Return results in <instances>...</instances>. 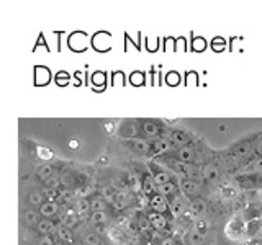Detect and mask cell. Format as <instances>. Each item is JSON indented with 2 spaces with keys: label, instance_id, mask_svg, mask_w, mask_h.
<instances>
[{
  "label": "cell",
  "instance_id": "cell-1",
  "mask_svg": "<svg viewBox=\"0 0 262 245\" xmlns=\"http://www.w3.org/2000/svg\"><path fill=\"white\" fill-rule=\"evenodd\" d=\"M149 167H151V170H152V182H154L156 186H162V185H166V183L170 182L172 175H170V172H169V170L159 167L156 162H151V163H149Z\"/></svg>",
  "mask_w": 262,
  "mask_h": 245
},
{
  "label": "cell",
  "instance_id": "cell-2",
  "mask_svg": "<svg viewBox=\"0 0 262 245\" xmlns=\"http://www.w3.org/2000/svg\"><path fill=\"white\" fill-rule=\"evenodd\" d=\"M123 144H125L126 147H129V149L133 151V152L143 154V155L149 154L152 151L151 149V144L143 141V139H131V141H129V139H123Z\"/></svg>",
  "mask_w": 262,
  "mask_h": 245
},
{
  "label": "cell",
  "instance_id": "cell-3",
  "mask_svg": "<svg viewBox=\"0 0 262 245\" xmlns=\"http://www.w3.org/2000/svg\"><path fill=\"white\" fill-rule=\"evenodd\" d=\"M149 206L152 211L156 212H159V214H164L167 209H170V203H167V198L166 196H162V194H154L151 196V200H149Z\"/></svg>",
  "mask_w": 262,
  "mask_h": 245
},
{
  "label": "cell",
  "instance_id": "cell-4",
  "mask_svg": "<svg viewBox=\"0 0 262 245\" xmlns=\"http://www.w3.org/2000/svg\"><path fill=\"white\" fill-rule=\"evenodd\" d=\"M180 190H182L185 194L188 196H195V194H199L200 190H202V186L199 182H195V180H190V178H185V180H180Z\"/></svg>",
  "mask_w": 262,
  "mask_h": 245
},
{
  "label": "cell",
  "instance_id": "cell-5",
  "mask_svg": "<svg viewBox=\"0 0 262 245\" xmlns=\"http://www.w3.org/2000/svg\"><path fill=\"white\" fill-rule=\"evenodd\" d=\"M169 165H172V168H174L179 175H182V177H187V178H190L193 180V167L190 165V163H184V162H177L174 160L172 163H169Z\"/></svg>",
  "mask_w": 262,
  "mask_h": 245
},
{
  "label": "cell",
  "instance_id": "cell-6",
  "mask_svg": "<svg viewBox=\"0 0 262 245\" xmlns=\"http://www.w3.org/2000/svg\"><path fill=\"white\" fill-rule=\"evenodd\" d=\"M174 159L177 162H184V163H190L195 159V154L192 149L188 147H179V149L174 151Z\"/></svg>",
  "mask_w": 262,
  "mask_h": 245
},
{
  "label": "cell",
  "instance_id": "cell-7",
  "mask_svg": "<svg viewBox=\"0 0 262 245\" xmlns=\"http://www.w3.org/2000/svg\"><path fill=\"white\" fill-rule=\"evenodd\" d=\"M39 214L45 219H51L53 216L57 214V203L56 201H45L39 206Z\"/></svg>",
  "mask_w": 262,
  "mask_h": 245
},
{
  "label": "cell",
  "instance_id": "cell-8",
  "mask_svg": "<svg viewBox=\"0 0 262 245\" xmlns=\"http://www.w3.org/2000/svg\"><path fill=\"white\" fill-rule=\"evenodd\" d=\"M54 229H56V226H54V223L51 219H41L38 223V226H36V232L41 237H45V235H51Z\"/></svg>",
  "mask_w": 262,
  "mask_h": 245
},
{
  "label": "cell",
  "instance_id": "cell-9",
  "mask_svg": "<svg viewBox=\"0 0 262 245\" xmlns=\"http://www.w3.org/2000/svg\"><path fill=\"white\" fill-rule=\"evenodd\" d=\"M141 129H143V133L147 137H158V136H161V128H159L158 122H154V121H143Z\"/></svg>",
  "mask_w": 262,
  "mask_h": 245
},
{
  "label": "cell",
  "instance_id": "cell-10",
  "mask_svg": "<svg viewBox=\"0 0 262 245\" xmlns=\"http://www.w3.org/2000/svg\"><path fill=\"white\" fill-rule=\"evenodd\" d=\"M202 177L207 180V182H216L220 178V170L215 165H211V163H207V165L202 168Z\"/></svg>",
  "mask_w": 262,
  "mask_h": 245
},
{
  "label": "cell",
  "instance_id": "cell-11",
  "mask_svg": "<svg viewBox=\"0 0 262 245\" xmlns=\"http://www.w3.org/2000/svg\"><path fill=\"white\" fill-rule=\"evenodd\" d=\"M188 211H192L193 214H205L207 212V203L200 198H192L190 203H188Z\"/></svg>",
  "mask_w": 262,
  "mask_h": 245
},
{
  "label": "cell",
  "instance_id": "cell-12",
  "mask_svg": "<svg viewBox=\"0 0 262 245\" xmlns=\"http://www.w3.org/2000/svg\"><path fill=\"white\" fill-rule=\"evenodd\" d=\"M56 235H57V239H59L61 242H66L68 245H74V235H72V232H71V229L61 226V227L56 231Z\"/></svg>",
  "mask_w": 262,
  "mask_h": 245
},
{
  "label": "cell",
  "instance_id": "cell-13",
  "mask_svg": "<svg viewBox=\"0 0 262 245\" xmlns=\"http://www.w3.org/2000/svg\"><path fill=\"white\" fill-rule=\"evenodd\" d=\"M185 201L184 200H180V198H177V200H174L170 203V214L174 216V217H180L185 212Z\"/></svg>",
  "mask_w": 262,
  "mask_h": 245
},
{
  "label": "cell",
  "instance_id": "cell-14",
  "mask_svg": "<svg viewBox=\"0 0 262 245\" xmlns=\"http://www.w3.org/2000/svg\"><path fill=\"white\" fill-rule=\"evenodd\" d=\"M74 211H76L77 216H84L90 211V201L89 200H76L74 203Z\"/></svg>",
  "mask_w": 262,
  "mask_h": 245
},
{
  "label": "cell",
  "instance_id": "cell-15",
  "mask_svg": "<svg viewBox=\"0 0 262 245\" xmlns=\"http://www.w3.org/2000/svg\"><path fill=\"white\" fill-rule=\"evenodd\" d=\"M110 183H112V188H115L117 191H128V188H129V183L123 177H113L110 180Z\"/></svg>",
  "mask_w": 262,
  "mask_h": 245
},
{
  "label": "cell",
  "instance_id": "cell-16",
  "mask_svg": "<svg viewBox=\"0 0 262 245\" xmlns=\"http://www.w3.org/2000/svg\"><path fill=\"white\" fill-rule=\"evenodd\" d=\"M39 211H27L23 214V220H25V224L27 226H38V223H39Z\"/></svg>",
  "mask_w": 262,
  "mask_h": 245
},
{
  "label": "cell",
  "instance_id": "cell-17",
  "mask_svg": "<svg viewBox=\"0 0 262 245\" xmlns=\"http://www.w3.org/2000/svg\"><path fill=\"white\" fill-rule=\"evenodd\" d=\"M90 220L97 226H102L105 223H108V214L106 211H95V212H90Z\"/></svg>",
  "mask_w": 262,
  "mask_h": 245
},
{
  "label": "cell",
  "instance_id": "cell-18",
  "mask_svg": "<svg viewBox=\"0 0 262 245\" xmlns=\"http://www.w3.org/2000/svg\"><path fill=\"white\" fill-rule=\"evenodd\" d=\"M158 193L162 194V196H166V198H169V196H174L177 193V185L169 182V183L162 185V186H158Z\"/></svg>",
  "mask_w": 262,
  "mask_h": 245
},
{
  "label": "cell",
  "instance_id": "cell-19",
  "mask_svg": "<svg viewBox=\"0 0 262 245\" xmlns=\"http://www.w3.org/2000/svg\"><path fill=\"white\" fill-rule=\"evenodd\" d=\"M233 152H234V155H237V157H246V155H249V152H251V142L244 141L241 144H237L233 149Z\"/></svg>",
  "mask_w": 262,
  "mask_h": 245
},
{
  "label": "cell",
  "instance_id": "cell-20",
  "mask_svg": "<svg viewBox=\"0 0 262 245\" xmlns=\"http://www.w3.org/2000/svg\"><path fill=\"white\" fill-rule=\"evenodd\" d=\"M141 188H143V193H144L146 196H154V191H158V188H156V185H154V182H152V178H144Z\"/></svg>",
  "mask_w": 262,
  "mask_h": 245
},
{
  "label": "cell",
  "instance_id": "cell-21",
  "mask_svg": "<svg viewBox=\"0 0 262 245\" xmlns=\"http://www.w3.org/2000/svg\"><path fill=\"white\" fill-rule=\"evenodd\" d=\"M170 139H172V142H176V144H187L190 141V137H188L184 131H172Z\"/></svg>",
  "mask_w": 262,
  "mask_h": 245
},
{
  "label": "cell",
  "instance_id": "cell-22",
  "mask_svg": "<svg viewBox=\"0 0 262 245\" xmlns=\"http://www.w3.org/2000/svg\"><path fill=\"white\" fill-rule=\"evenodd\" d=\"M45 188L46 190H57L62 183H61V177H57V175H53V177H49L48 180H45L43 182Z\"/></svg>",
  "mask_w": 262,
  "mask_h": 245
},
{
  "label": "cell",
  "instance_id": "cell-23",
  "mask_svg": "<svg viewBox=\"0 0 262 245\" xmlns=\"http://www.w3.org/2000/svg\"><path fill=\"white\" fill-rule=\"evenodd\" d=\"M28 203L31 206H41V204L45 203V194L39 191H31L28 194Z\"/></svg>",
  "mask_w": 262,
  "mask_h": 245
},
{
  "label": "cell",
  "instance_id": "cell-24",
  "mask_svg": "<svg viewBox=\"0 0 262 245\" xmlns=\"http://www.w3.org/2000/svg\"><path fill=\"white\" fill-rule=\"evenodd\" d=\"M92 191H94L92 186H77L74 190V196H76V200H87V196Z\"/></svg>",
  "mask_w": 262,
  "mask_h": 245
},
{
  "label": "cell",
  "instance_id": "cell-25",
  "mask_svg": "<svg viewBox=\"0 0 262 245\" xmlns=\"http://www.w3.org/2000/svg\"><path fill=\"white\" fill-rule=\"evenodd\" d=\"M82 243H85V245H102V240H100V237H98V234L87 232L84 237H82Z\"/></svg>",
  "mask_w": 262,
  "mask_h": 245
},
{
  "label": "cell",
  "instance_id": "cell-26",
  "mask_svg": "<svg viewBox=\"0 0 262 245\" xmlns=\"http://www.w3.org/2000/svg\"><path fill=\"white\" fill-rule=\"evenodd\" d=\"M53 172H54L53 165H49V163H45V165H41L39 170H38V178L45 182V180H48L49 177H53Z\"/></svg>",
  "mask_w": 262,
  "mask_h": 245
},
{
  "label": "cell",
  "instance_id": "cell-27",
  "mask_svg": "<svg viewBox=\"0 0 262 245\" xmlns=\"http://www.w3.org/2000/svg\"><path fill=\"white\" fill-rule=\"evenodd\" d=\"M117 190L115 188H112V186H103L102 188V196H103V200L106 201V203H115V200H117V193H115Z\"/></svg>",
  "mask_w": 262,
  "mask_h": 245
},
{
  "label": "cell",
  "instance_id": "cell-28",
  "mask_svg": "<svg viewBox=\"0 0 262 245\" xmlns=\"http://www.w3.org/2000/svg\"><path fill=\"white\" fill-rule=\"evenodd\" d=\"M106 208H108V203H106L105 200L102 198H95L90 201V211L95 212V211H106Z\"/></svg>",
  "mask_w": 262,
  "mask_h": 245
},
{
  "label": "cell",
  "instance_id": "cell-29",
  "mask_svg": "<svg viewBox=\"0 0 262 245\" xmlns=\"http://www.w3.org/2000/svg\"><path fill=\"white\" fill-rule=\"evenodd\" d=\"M151 149H152L156 154H162V152L170 151V147H169V144H167L166 141H164V139H159V141H156V142L151 144Z\"/></svg>",
  "mask_w": 262,
  "mask_h": 245
},
{
  "label": "cell",
  "instance_id": "cell-30",
  "mask_svg": "<svg viewBox=\"0 0 262 245\" xmlns=\"http://www.w3.org/2000/svg\"><path fill=\"white\" fill-rule=\"evenodd\" d=\"M49 72H48V69H45V67H36V84H39V85H45L46 82L49 80Z\"/></svg>",
  "mask_w": 262,
  "mask_h": 245
},
{
  "label": "cell",
  "instance_id": "cell-31",
  "mask_svg": "<svg viewBox=\"0 0 262 245\" xmlns=\"http://www.w3.org/2000/svg\"><path fill=\"white\" fill-rule=\"evenodd\" d=\"M121 136L125 137V139H128V137H136L138 136V128H136V125H125L123 126V129H121Z\"/></svg>",
  "mask_w": 262,
  "mask_h": 245
},
{
  "label": "cell",
  "instance_id": "cell-32",
  "mask_svg": "<svg viewBox=\"0 0 262 245\" xmlns=\"http://www.w3.org/2000/svg\"><path fill=\"white\" fill-rule=\"evenodd\" d=\"M203 240H205V234L195 231V229H193L190 234H188V242H190L192 245H202Z\"/></svg>",
  "mask_w": 262,
  "mask_h": 245
},
{
  "label": "cell",
  "instance_id": "cell-33",
  "mask_svg": "<svg viewBox=\"0 0 262 245\" xmlns=\"http://www.w3.org/2000/svg\"><path fill=\"white\" fill-rule=\"evenodd\" d=\"M105 80H106V77L103 72H95L92 76V84H94V87H97V90H100V87L105 85Z\"/></svg>",
  "mask_w": 262,
  "mask_h": 245
},
{
  "label": "cell",
  "instance_id": "cell-34",
  "mask_svg": "<svg viewBox=\"0 0 262 245\" xmlns=\"http://www.w3.org/2000/svg\"><path fill=\"white\" fill-rule=\"evenodd\" d=\"M72 200H76V196H74V190H61L59 191V198H57V201L71 203Z\"/></svg>",
  "mask_w": 262,
  "mask_h": 245
},
{
  "label": "cell",
  "instance_id": "cell-35",
  "mask_svg": "<svg viewBox=\"0 0 262 245\" xmlns=\"http://www.w3.org/2000/svg\"><path fill=\"white\" fill-rule=\"evenodd\" d=\"M149 227H152V224H151V220H149V219L144 217V216H139V217H138V229H139V231H147Z\"/></svg>",
  "mask_w": 262,
  "mask_h": 245
},
{
  "label": "cell",
  "instance_id": "cell-36",
  "mask_svg": "<svg viewBox=\"0 0 262 245\" xmlns=\"http://www.w3.org/2000/svg\"><path fill=\"white\" fill-rule=\"evenodd\" d=\"M166 82H167L169 85L176 87V85H179V82H180V76H179L177 72H169L167 77H166Z\"/></svg>",
  "mask_w": 262,
  "mask_h": 245
},
{
  "label": "cell",
  "instance_id": "cell-37",
  "mask_svg": "<svg viewBox=\"0 0 262 245\" xmlns=\"http://www.w3.org/2000/svg\"><path fill=\"white\" fill-rule=\"evenodd\" d=\"M129 80H131V84H133V85L139 87V85H143V82H144V76H143L141 72H135V74H131Z\"/></svg>",
  "mask_w": 262,
  "mask_h": 245
},
{
  "label": "cell",
  "instance_id": "cell-38",
  "mask_svg": "<svg viewBox=\"0 0 262 245\" xmlns=\"http://www.w3.org/2000/svg\"><path fill=\"white\" fill-rule=\"evenodd\" d=\"M166 227H167V219L164 216H161L158 220H154L152 223V229H156V231H164Z\"/></svg>",
  "mask_w": 262,
  "mask_h": 245
},
{
  "label": "cell",
  "instance_id": "cell-39",
  "mask_svg": "<svg viewBox=\"0 0 262 245\" xmlns=\"http://www.w3.org/2000/svg\"><path fill=\"white\" fill-rule=\"evenodd\" d=\"M56 82H57V85H61V87H64L66 84L69 82V76L66 72H59L56 76Z\"/></svg>",
  "mask_w": 262,
  "mask_h": 245
},
{
  "label": "cell",
  "instance_id": "cell-40",
  "mask_svg": "<svg viewBox=\"0 0 262 245\" xmlns=\"http://www.w3.org/2000/svg\"><path fill=\"white\" fill-rule=\"evenodd\" d=\"M61 183H62L66 188H69V186L74 183V177H72L71 174H64V175H61Z\"/></svg>",
  "mask_w": 262,
  "mask_h": 245
},
{
  "label": "cell",
  "instance_id": "cell-41",
  "mask_svg": "<svg viewBox=\"0 0 262 245\" xmlns=\"http://www.w3.org/2000/svg\"><path fill=\"white\" fill-rule=\"evenodd\" d=\"M57 242L54 240V237L53 235H45V237H41V240L38 245H56Z\"/></svg>",
  "mask_w": 262,
  "mask_h": 245
},
{
  "label": "cell",
  "instance_id": "cell-42",
  "mask_svg": "<svg viewBox=\"0 0 262 245\" xmlns=\"http://www.w3.org/2000/svg\"><path fill=\"white\" fill-rule=\"evenodd\" d=\"M207 227H208V224L205 223V220H196V223H195V231H199L202 234L207 232Z\"/></svg>",
  "mask_w": 262,
  "mask_h": 245
},
{
  "label": "cell",
  "instance_id": "cell-43",
  "mask_svg": "<svg viewBox=\"0 0 262 245\" xmlns=\"http://www.w3.org/2000/svg\"><path fill=\"white\" fill-rule=\"evenodd\" d=\"M223 47H225V39H221V38L213 39V49H215V51H221Z\"/></svg>",
  "mask_w": 262,
  "mask_h": 245
},
{
  "label": "cell",
  "instance_id": "cell-44",
  "mask_svg": "<svg viewBox=\"0 0 262 245\" xmlns=\"http://www.w3.org/2000/svg\"><path fill=\"white\" fill-rule=\"evenodd\" d=\"M193 49H195V51H203V49H205V41L202 38L193 39Z\"/></svg>",
  "mask_w": 262,
  "mask_h": 245
},
{
  "label": "cell",
  "instance_id": "cell-45",
  "mask_svg": "<svg viewBox=\"0 0 262 245\" xmlns=\"http://www.w3.org/2000/svg\"><path fill=\"white\" fill-rule=\"evenodd\" d=\"M105 129H106V133L112 134L113 131H115V125H113V122H106V125H105Z\"/></svg>",
  "mask_w": 262,
  "mask_h": 245
},
{
  "label": "cell",
  "instance_id": "cell-46",
  "mask_svg": "<svg viewBox=\"0 0 262 245\" xmlns=\"http://www.w3.org/2000/svg\"><path fill=\"white\" fill-rule=\"evenodd\" d=\"M79 145H80V142L76 141V139H72V141H69V147H71V149H77Z\"/></svg>",
  "mask_w": 262,
  "mask_h": 245
},
{
  "label": "cell",
  "instance_id": "cell-47",
  "mask_svg": "<svg viewBox=\"0 0 262 245\" xmlns=\"http://www.w3.org/2000/svg\"><path fill=\"white\" fill-rule=\"evenodd\" d=\"M177 242L174 240V239H164L162 240V245H176Z\"/></svg>",
  "mask_w": 262,
  "mask_h": 245
},
{
  "label": "cell",
  "instance_id": "cell-48",
  "mask_svg": "<svg viewBox=\"0 0 262 245\" xmlns=\"http://www.w3.org/2000/svg\"><path fill=\"white\" fill-rule=\"evenodd\" d=\"M120 80V84H123V74L118 72V74H115V82H118Z\"/></svg>",
  "mask_w": 262,
  "mask_h": 245
},
{
  "label": "cell",
  "instance_id": "cell-49",
  "mask_svg": "<svg viewBox=\"0 0 262 245\" xmlns=\"http://www.w3.org/2000/svg\"><path fill=\"white\" fill-rule=\"evenodd\" d=\"M256 151L262 155V139H260V141L257 142V145H256Z\"/></svg>",
  "mask_w": 262,
  "mask_h": 245
},
{
  "label": "cell",
  "instance_id": "cell-50",
  "mask_svg": "<svg viewBox=\"0 0 262 245\" xmlns=\"http://www.w3.org/2000/svg\"><path fill=\"white\" fill-rule=\"evenodd\" d=\"M256 168H257L259 172H262V159L256 162Z\"/></svg>",
  "mask_w": 262,
  "mask_h": 245
},
{
  "label": "cell",
  "instance_id": "cell-51",
  "mask_svg": "<svg viewBox=\"0 0 262 245\" xmlns=\"http://www.w3.org/2000/svg\"><path fill=\"white\" fill-rule=\"evenodd\" d=\"M100 163H108V159H106V157L105 159H100Z\"/></svg>",
  "mask_w": 262,
  "mask_h": 245
},
{
  "label": "cell",
  "instance_id": "cell-52",
  "mask_svg": "<svg viewBox=\"0 0 262 245\" xmlns=\"http://www.w3.org/2000/svg\"><path fill=\"white\" fill-rule=\"evenodd\" d=\"M56 245H66V243H61V242H57Z\"/></svg>",
  "mask_w": 262,
  "mask_h": 245
},
{
  "label": "cell",
  "instance_id": "cell-53",
  "mask_svg": "<svg viewBox=\"0 0 262 245\" xmlns=\"http://www.w3.org/2000/svg\"><path fill=\"white\" fill-rule=\"evenodd\" d=\"M207 245H215V243H213V242H208V243H207Z\"/></svg>",
  "mask_w": 262,
  "mask_h": 245
},
{
  "label": "cell",
  "instance_id": "cell-54",
  "mask_svg": "<svg viewBox=\"0 0 262 245\" xmlns=\"http://www.w3.org/2000/svg\"><path fill=\"white\" fill-rule=\"evenodd\" d=\"M79 245H85V243H79Z\"/></svg>",
  "mask_w": 262,
  "mask_h": 245
}]
</instances>
